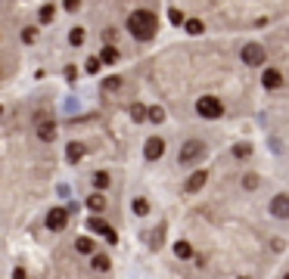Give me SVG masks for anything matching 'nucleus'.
<instances>
[{"label": "nucleus", "mask_w": 289, "mask_h": 279, "mask_svg": "<svg viewBox=\"0 0 289 279\" xmlns=\"http://www.w3.org/2000/svg\"><path fill=\"white\" fill-rule=\"evenodd\" d=\"M155 28H159V22H155V13L152 10H134L128 16V31L137 37V41H152Z\"/></svg>", "instance_id": "1"}, {"label": "nucleus", "mask_w": 289, "mask_h": 279, "mask_svg": "<svg viewBox=\"0 0 289 279\" xmlns=\"http://www.w3.org/2000/svg\"><path fill=\"white\" fill-rule=\"evenodd\" d=\"M196 115L199 118H209V121H215V118L224 115V103L218 96H199L196 99Z\"/></svg>", "instance_id": "2"}, {"label": "nucleus", "mask_w": 289, "mask_h": 279, "mask_svg": "<svg viewBox=\"0 0 289 279\" xmlns=\"http://www.w3.org/2000/svg\"><path fill=\"white\" fill-rule=\"evenodd\" d=\"M264 59H268V53H264V47L261 44H246L242 47V62L246 65H252V68H264Z\"/></svg>", "instance_id": "3"}, {"label": "nucleus", "mask_w": 289, "mask_h": 279, "mask_svg": "<svg viewBox=\"0 0 289 279\" xmlns=\"http://www.w3.org/2000/svg\"><path fill=\"white\" fill-rule=\"evenodd\" d=\"M44 223H47V230H53V233H62V230H65V223H69V208H62V205H53V208L47 211Z\"/></svg>", "instance_id": "4"}, {"label": "nucleus", "mask_w": 289, "mask_h": 279, "mask_svg": "<svg viewBox=\"0 0 289 279\" xmlns=\"http://www.w3.org/2000/svg\"><path fill=\"white\" fill-rule=\"evenodd\" d=\"M205 155V143L202 140H187L181 146V165H190V162H199Z\"/></svg>", "instance_id": "5"}, {"label": "nucleus", "mask_w": 289, "mask_h": 279, "mask_svg": "<svg viewBox=\"0 0 289 279\" xmlns=\"http://www.w3.org/2000/svg\"><path fill=\"white\" fill-rule=\"evenodd\" d=\"M34 131H37V140H44V143H53L56 134H59L56 131V121H53L50 115H37V128Z\"/></svg>", "instance_id": "6"}, {"label": "nucleus", "mask_w": 289, "mask_h": 279, "mask_svg": "<svg viewBox=\"0 0 289 279\" xmlns=\"http://www.w3.org/2000/svg\"><path fill=\"white\" fill-rule=\"evenodd\" d=\"M87 230H91V233H97V236H106L109 242H115V239H118V236L112 233V226H109V223H106V220H103L100 214H94V217L87 220Z\"/></svg>", "instance_id": "7"}, {"label": "nucleus", "mask_w": 289, "mask_h": 279, "mask_svg": "<svg viewBox=\"0 0 289 279\" xmlns=\"http://www.w3.org/2000/svg\"><path fill=\"white\" fill-rule=\"evenodd\" d=\"M143 155L149 158V162H159V158L165 155V140L162 137H149L146 146H143Z\"/></svg>", "instance_id": "8"}, {"label": "nucleus", "mask_w": 289, "mask_h": 279, "mask_svg": "<svg viewBox=\"0 0 289 279\" xmlns=\"http://www.w3.org/2000/svg\"><path fill=\"white\" fill-rule=\"evenodd\" d=\"M268 211H271L277 220H286V217H289V195H274Z\"/></svg>", "instance_id": "9"}, {"label": "nucleus", "mask_w": 289, "mask_h": 279, "mask_svg": "<svg viewBox=\"0 0 289 279\" xmlns=\"http://www.w3.org/2000/svg\"><path fill=\"white\" fill-rule=\"evenodd\" d=\"M261 84H264L268 90L283 87V71H277V68H264V71H261Z\"/></svg>", "instance_id": "10"}, {"label": "nucleus", "mask_w": 289, "mask_h": 279, "mask_svg": "<svg viewBox=\"0 0 289 279\" xmlns=\"http://www.w3.org/2000/svg\"><path fill=\"white\" fill-rule=\"evenodd\" d=\"M84 205H87V211H94V214H103L109 202H106V195H103V192H91Z\"/></svg>", "instance_id": "11"}, {"label": "nucleus", "mask_w": 289, "mask_h": 279, "mask_svg": "<svg viewBox=\"0 0 289 279\" xmlns=\"http://www.w3.org/2000/svg\"><path fill=\"white\" fill-rule=\"evenodd\" d=\"M205 180H209V174H205V171H196V174H190V177H187L184 189H187V192H199V189L205 186Z\"/></svg>", "instance_id": "12"}, {"label": "nucleus", "mask_w": 289, "mask_h": 279, "mask_svg": "<svg viewBox=\"0 0 289 279\" xmlns=\"http://www.w3.org/2000/svg\"><path fill=\"white\" fill-rule=\"evenodd\" d=\"M91 267H94L97 273H109L112 261H109V255H103V251H94V255H91Z\"/></svg>", "instance_id": "13"}, {"label": "nucleus", "mask_w": 289, "mask_h": 279, "mask_svg": "<svg viewBox=\"0 0 289 279\" xmlns=\"http://www.w3.org/2000/svg\"><path fill=\"white\" fill-rule=\"evenodd\" d=\"M84 152H87V149H84V143H69V146H65V158H69L72 165H78L81 158H84Z\"/></svg>", "instance_id": "14"}, {"label": "nucleus", "mask_w": 289, "mask_h": 279, "mask_svg": "<svg viewBox=\"0 0 289 279\" xmlns=\"http://www.w3.org/2000/svg\"><path fill=\"white\" fill-rule=\"evenodd\" d=\"M75 251H78V255H94V251H97L94 239H91V236H78V239H75Z\"/></svg>", "instance_id": "15"}, {"label": "nucleus", "mask_w": 289, "mask_h": 279, "mask_svg": "<svg viewBox=\"0 0 289 279\" xmlns=\"http://www.w3.org/2000/svg\"><path fill=\"white\" fill-rule=\"evenodd\" d=\"M121 59V53H118V47H112V44H106L103 50H100V62L103 65H115Z\"/></svg>", "instance_id": "16"}, {"label": "nucleus", "mask_w": 289, "mask_h": 279, "mask_svg": "<svg viewBox=\"0 0 289 279\" xmlns=\"http://www.w3.org/2000/svg\"><path fill=\"white\" fill-rule=\"evenodd\" d=\"M91 183H94V192H106L112 180H109V174H106V171H97V174L91 177Z\"/></svg>", "instance_id": "17"}, {"label": "nucleus", "mask_w": 289, "mask_h": 279, "mask_svg": "<svg viewBox=\"0 0 289 279\" xmlns=\"http://www.w3.org/2000/svg\"><path fill=\"white\" fill-rule=\"evenodd\" d=\"M174 255H177L181 261H190V258H193L196 251H193V245L187 242V239H181V242H174Z\"/></svg>", "instance_id": "18"}, {"label": "nucleus", "mask_w": 289, "mask_h": 279, "mask_svg": "<svg viewBox=\"0 0 289 279\" xmlns=\"http://www.w3.org/2000/svg\"><path fill=\"white\" fill-rule=\"evenodd\" d=\"M37 19H40V25H50V22L56 19V7H53V4H47V7H40V13H37Z\"/></svg>", "instance_id": "19"}, {"label": "nucleus", "mask_w": 289, "mask_h": 279, "mask_svg": "<svg viewBox=\"0 0 289 279\" xmlns=\"http://www.w3.org/2000/svg\"><path fill=\"white\" fill-rule=\"evenodd\" d=\"M131 211H134L137 217H146V214H149V202H146V198H134V202H131Z\"/></svg>", "instance_id": "20"}, {"label": "nucleus", "mask_w": 289, "mask_h": 279, "mask_svg": "<svg viewBox=\"0 0 289 279\" xmlns=\"http://www.w3.org/2000/svg\"><path fill=\"white\" fill-rule=\"evenodd\" d=\"M69 44H72V47H81V44H84V28H81V25L69 31Z\"/></svg>", "instance_id": "21"}, {"label": "nucleus", "mask_w": 289, "mask_h": 279, "mask_svg": "<svg viewBox=\"0 0 289 279\" xmlns=\"http://www.w3.org/2000/svg\"><path fill=\"white\" fill-rule=\"evenodd\" d=\"M146 118L152 124H162L165 121V109H159V106H152V109H146Z\"/></svg>", "instance_id": "22"}, {"label": "nucleus", "mask_w": 289, "mask_h": 279, "mask_svg": "<svg viewBox=\"0 0 289 279\" xmlns=\"http://www.w3.org/2000/svg\"><path fill=\"white\" fill-rule=\"evenodd\" d=\"M118 87H121V78H118V74L103 78V90H109V93H112V90H118Z\"/></svg>", "instance_id": "23"}, {"label": "nucleus", "mask_w": 289, "mask_h": 279, "mask_svg": "<svg viewBox=\"0 0 289 279\" xmlns=\"http://www.w3.org/2000/svg\"><path fill=\"white\" fill-rule=\"evenodd\" d=\"M184 28H187V34H202V31H205V25H202L199 19H187Z\"/></svg>", "instance_id": "24"}, {"label": "nucleus", "mask_w": 289, "mask_h": 279, "mask_svg": "<svg viewBox=\"0 0 289 279\" xmlns=\"http://www.w3.org/2000/svg\"><path fill=\"white\" fill-rule=\"evenodd\" d=\"M37 41V28L34 25H25L22 28V44H34Z\"/></svg>", "instance_id": "25"}, {"label": "nucleus", "mask_w": 289, "mask_h": 279, "mask_svg": "<svg viewBox=\"0 0 289 279\" xmlns=\"http://www.w3.org/2000/svg\"><path fill=\"white\" fill-rule=\"evenodd\" d=\"M100 65H103V62H100V56H91V59L84 62V68H87V74H97V71H100Z\"/></svg>", "instance_id": "26"}, {"label": "nucleus", "mask_w": 289, "mask_h": 279, "mask_svg": "<svg viewBox=\"0 0 289 279\" xmlns=\"http://www.w3.org/2000/svg\"><path fill=\"white\" fill-rule=\"evenodd\" d=\"M242 186H246V189H258V177H255V174H246V177H242Z\"/></svg>", "instance_id": "27"}, {"label": "nucleus", "mask_w": 289, "mask_h": 279, "mask_svg": "<svg viewBox=\"0 0 289 279\" xmlns=\"http://www.w3.org/2000/svg\"><path fill=\"white\" fill-rule=\"evenodd\" d=\"M131 118H134V121H143V118H146V109H143V106H131Z\"/></svg>", "instance_id": "28"}, {"label": "nucleus", "mask_w": 289, "mask_h": 279, "mask_svg": "<svg viewBox=\"0 0 289 279\" xmlns=\"http://www.w3.org/2000/svg\"><path fill=\"white\" fill-rule=\"evenodd\" d=\"M62 10H69V13H78V10H81V0H62Z\"/></svg>", "instance_id": "29"}, {"label": "nucleus", "mask_w": 289, "mask_h": 279, "mask_svg": "<svg viewBox=\"0 0 289 279\" xmlns=\"http://www.w3.org/2000/svg\"><path fill=\"white\" fill-rule=\"evenodd\" d=\"M249 152H252V149H249V143H242V146H236V149H233V155H236V158H249Z\"/></svg>", "instance_id": "30"}, {"label": "nucleus", "mask_w": 289, "mask_h": 279, "mask_svg": "<svg viewBox=\"0 0 289 279\" xmlns=\"http://www.w3.org/2000/svg\"><path fill=\"white\" fill-rule=\"evenodd\" d=\"M168 19H171L174 25H181V22H184V13H181V10H171V13H168Z\"/></svg>", "instance_id": "31"}, {"label": "nucleus", "mask_w": 289, "mask_h": 279, "mask_svg": "<svg viewBox=\"0 0 289 279\" xmlns=\"http://www.w3.org/2000/svg\"><path fill=\"white\" fill-rule=\"evenodd\" d=\"M13 279H28V273H25V267H16V270H13Z\"/></svg>", "instance_id": "32"}, {"label": "nucleus", "mask_w": 289, "mask_h": 279, "mask_svg": "<svg viewBox=\"0 0 289 279\" xmlns=\"http://www.w3.org/2000/svg\"><path fill=\"white\" fill-rule=\"evenodd\" d=\"M0 115H4V106H0Z\"/></svg>", "instance_id": "33"}, {"label": "nucleus", "mask_w": 289, "mask_h": 279, "mask_svg": "<svg viewBox=\"0 0 289 279\" xmlns=\"http://www.w3.org/2000/svg\"><path fill=\"white\" fill-rule=\"evenodd\" d=\"M283 279H289V273H286V276H283Z\"/></svg>", "instance_id": "34"}, {"label": "nucleus", "mask_w": 289, "mask_h": 279, "mask_svg": "<svg viewBox=\"0 0 289 279\" xmlns=\"http://www.w3.org/2000/svg\"><path fill=\"white\" fill-rule=\"evenodd\" d=\"M0 71H4V68H0Z\"/></svg>", "instance_id": "35"}]
</instances>
